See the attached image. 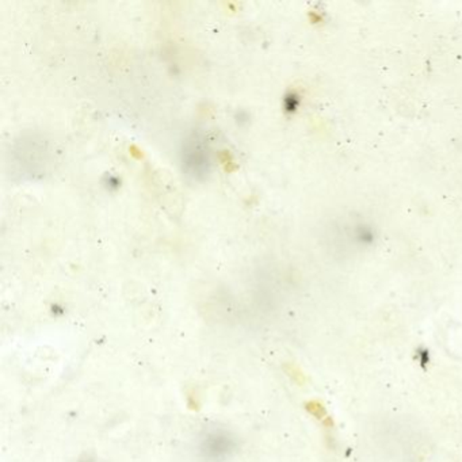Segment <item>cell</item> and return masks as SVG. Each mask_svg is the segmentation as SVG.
<instances>
[{
	"label": "cell",
	"instance_id": "1",
	"mask_svg": "<svg viewBox=\"0 0 462 462\" xmlns=\"http://www.w3.org/2000/svg\"><path fill=\"white\" fill-rule=\"evenodd\" d=\"M183 172L194 180H204L212 167L209 144L204 134L193 132L186 137L180 151Z\"/></svg>",
	"mask_w": 462,
	"mask_h": 462
},
{
	"label": "cell",
	"instance_id": "2",
	"mask_svg": "<svg viewBox=\"0 0 462 462\" xmlns=\"http://www.w3.org/2000/svg\"><path fill=\"white\" fill-rule=\"evenodd\" d=\"M236 448V440L226 430H210L199 440V453L208 462L229 458Z\"/></svg>",
	"mask_w": 462,
	"mask_h": 462
},
{
	"label": "cell",
	"instance_id": "3",
	"mask_svg": "<svg viewBox=\"0 0 462 462\" xmlns=\"http://www.w3.org/2000/svg\"><path fill=\"white\" fill-rule=\"evenodd\" d=\"M80 462H94V461H80Z\"/></svg>",
	"mask_w": 462,
	"mask_h": 462
}]
</instances>
